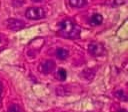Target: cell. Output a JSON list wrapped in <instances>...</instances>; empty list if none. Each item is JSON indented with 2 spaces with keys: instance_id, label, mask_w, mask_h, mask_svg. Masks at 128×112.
<instances>
[{
  "instance_id": "7a4b0ae2",
  "label": "cell",
  "mask_w": 128,
  "mask_h": 112,
  "mask_svg": "<svg viewBox=\"0 0 128 112\" xmlns=\"http://www.w3.org/2000/svg\"><path fill=\"white\" fill-rule=\"evenodd\" d=\"M25 16L30 20H41L44 18L46 16V12L42 8L33 6V7H30L26 10Z\"/></svg>"
},
{
  "instance_id": "8fae6325",
  "label": "cell",
  "mask_w": 128,
  "mask_h": 112,
  "mask_svg": "<svg viewBox=\"0 0 128 112\" xmlns=\"http://www.w3.org/2000/svg\"><path fill=\"white\" fill-rule=\"evenodd\" d=\"M8 112H21V108L18 104H14L10 106V108H8Z\"/></svg>"
},
{
  "instance_id": "9c48e42d",
  "label": "cell",
  "mask_w": 128,
  "mask_h": 112,
  "mask_svg": "<svg viewBox=\"0 0 128 112\" xmlns=\"http://www.w3.org/2000/svg\"><path fill=\"white\" fill-rule=\"evenodd\" d=\"M67 72L63 68H60L58 70L57 73H56V78L60 81H65L67 78Z\"/></svg>"
},
{
  "instance_id": "52a82bcc",
  "label": "cell",
  "mask_w": 128,
  "mask_h": 112,
  "mask_svg": "<svg viewBox=\"0 0 128 112\" xmlns=\"http://www.w3.org/2000/svg\"><path fill=\"white\" fill-rule=\"evenodd\" d=\"M56 54L59 59L65 60L69 56V51L64 48H59L56 50Z\"/></svg>"
},
{
  "instance_id": "5bb4252c",
  "label": "cell",
  "mask_w": 128,
  "mask_h": 112,
  "mask_svg": "<svg viewBox=\"0 0 128 112\" xmlns=\"http://www.w3.org/2000/svg\"><path fill=\"white\" fill-rule=\"evenodd\" d=\"M119 112H128V111H127V110H126V109H121V110H120Z\"/></svg>"
},
{
  "instance_id": "30bf717a",
  "label": "cell",
  "mask_w": 128,
  "mask_h": 112,
  "mask_svg": "<svg viewBox=\"0 0 128 112\" xmlns=\"http://www.w3.org/2000/svg\"><path fill=\"white\" fill-rule=\"evenodd\" d=\"M115 95L118 98H119L120 99H121L122 101H127L128 98L126 94H125L124 91L122 90H119L117 92H116L115 93Z\"/></svg>"
},
{
  "instance_id": "3957f363",
  "label": "cell",
  "mask_w": 128,
  "mask_h": 112,
  "mask_svg": "<svg viewBox=\"0 0 128 112\" xmlns=\"http://www.w3.org/2000/svg\"><path fill=\"white\" fill-rule=\"evenodd\" d=\"M88 52L92 56L100 57L105 54V48L101 43L94 42L88 45Z\"/></svg>"
},
{
  "instance_id": "5b68a950",
  "label": "cell",
  "mask_w": 128,
  "mask_h": 112,
  "mask_svg": "<svg viewBox=\"0 0 128 112\" xmlns=\"http://www.w3.org/2000/svg\"><path fill=\"white\" fill-rule=\"evenodd\" d=\"M7 27L12 31H18L24 28L25 23L23 21L16 18H10L7 20Z\"/></svg>"
},
{
  "instance_id": "6da1fadb",
  "label": "cell",
  "mask_w": 128,
  "mask_h": 112,
  "mask_svg": "<svg viewBox=\"0 0 128 112\" xmlns=\"http://www.w3.org/2000/svg\"><path fill=\"white\" fill-rule=\"evenodd\" d=\"M60 35L66 39H78L80 38L81 28L71 20H64L58 24Z\"/></svg>"
},
{
  "instance_id": "ba28073f",
  "label": "cell",
  "mask_w": 128,
  "mask_h": 112,
  "mask_svg": "<svg viewBox=\"0 0 128 112\" xmlns=\"http://www.w3.org/2000/svg\"><path fill=\"white\" fill-rule=\"evenodd\" d=\"M70 5L72 8H82L88 5V1L84 0H70Z\"/></svg>"
},
{
  "instance_id": "277c9868",
  "label": "cell",
  "mask_w": 128,
  "mask_h": 112,
  "mask_svg": "<svg viewBox=\"0 0 128 112\" xmlns=\"http://www.w3.org/2000/svg\"><path fill=\"white\" fill-rule=\"evenodd\" d=\"M56 68V63L52 60H46L40 64L38 69L41 72L48 74L51 73Z\"/></svg>"
},
{
  "instance_id": "4fadbf2b",
  "label": "cell",
  "mask_w": 128,
  "mask_h": 112,
  "mask_svg": "<svg viewBox=\"0 0 128 112\" xmlns=\"http://www.w3.org/2000/svg\"><path fill=\"white\" fill-rule=\"evenodd\" d=\"M2 84H1V81H0V98H1V94H2Z\"/></svg>"
},
{
  "instance_id": "7c38bea8",
  "label": "cell",
  "mask_w": 128,
  "mask_h": 112,
  "mask_svg": "<svg viewBox=\"0 0 128 112\" xmlns=\"http://www.w3.org/2000/svg\"><path fill=\"white\" fill-rule=\"evenodd\" d=\"M6 44V41L5 38H4L2 35H0V51L4 47Z\"/></svg>"
},
{
  "instance_id": "8992f818",
  "label": "cell",
  "mask_w": 128,
  "mask_h": 112,
  "mask_svg": "<svg viewBox=\"0 0 128 112\" xmlns=\"http://www.w3.org/2000/svg\"><path fill=\"white\" fill-rule=\"evenodd\" d=\"M103 21V17L99 13H95L91 16L90 19V24L92 26H99L101 25Z\"/></svg>"
}]
</instances>
